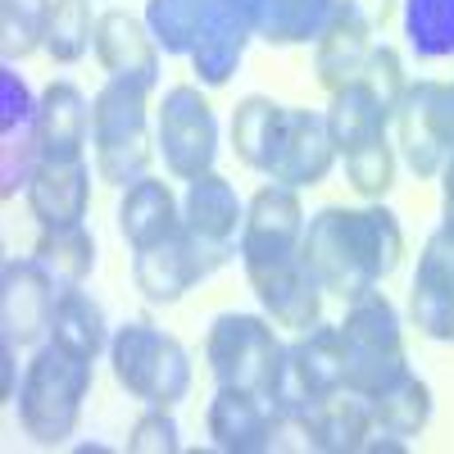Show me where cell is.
I'll return each mask as SVG.
<instances>
[{"label":"cell","mask_w":454,"mask_h":454,"mask_svg":"<svg viewBox=\"0 0 454 454\" xmlns=\"http://www.w3.org/2000/svg\"><path fill=\"white\" fill-rule=\"evenodd\" d=\"M400 23L419 59H454V0H400Z\"/></svg>","instance_id":"32"},{"label":"cell","mask_w":454,"mask_h":454,"mask_svg":"<svg viewBox=\"0 0 454 454\" xmlns=\"http://www.w3.org/2000/svg\"><path fill=\"white\" fill-rule=\"evenodd\" d=\"M355 19H364L372 32L377 27H387V19H391V10H395V0H340Z\"/></svg>","instance_id":"40"},{"label":"cell","mask_w":454,"mask_h":454,"mask_svg":"<svg viewBox=\"0 0 454 454\" xmlns=\"http://www.w3.org/2000/svg\"><path fill=\"white\" fill-rule=\"evenodd\" d=\"M227 259H232L227 246H209L196 232L177 227L168 241L150 246V250H137L132 282H137V291L150 300V305H177L186 291L200 286L209 273H218Z\"/></svg>","instance_id":"10"},{"label":"cell","mask_w":454,"mask_h":454,"mask_svg":"<svg viewBox=\"0 0 454 454\" xmlns=\"http://www.w3.org/2000/svg\"><path fill=\"white\" fill-rule=\"evenodd\" d=\"M109 364L119 387L150 409H173L192 391V355L173 332L150 318H132L109 336Z\"/></svg>","instance_id":"5"},{"label":"cell","mask_w":454,"mask_h":454,"mask_svg":"<svg viewBox=\"0 0 454 454\" xmlns=\"http://www.w3.org/2000/svg\"><path fill=\"white\" fill-rule=\"evenodd\" d=\"M205 427L223 454H263V450H278V436H282V419L269 404V395H254L241 387L214 391Z\"/></svg>","instance_id":"17"},{"label":"cell","mask_w":454,"mask_h":454,"mask_svg":"<svg viewBox=\"0 0 454 454\" xmlns=\"http://www.w3.org/2000/svg\"><path fill=\"white\" fill-rule=\"evenodd\" d=\"M250 291L259 300V309L269 314L278 327L286 332H309L323 323V282L309 273V263L291 254L278 263H259V269H246Z\"/></svg>","instance_id":"15"},{"label":"cell","mask_w":454,"mask_h":454,"mask_svg":"<svg viewBox=\"0 0 454 454\" xmlns=\"http://www.w3.org/2000/svg\"><path fill=\"white\" fill-rule=\"evenodd\" d=\"M32 259L55 278V286H82L96 269V237L82 223L73 227H42V237L32 246Z\"/></svg>","instance_id":"29"},{"label":"cell","mask_w":454,"mask_h":454,"mask_svg":"<svg viewBox=\"0 0 454 454\" xmlns=\"http://www.w3.org/2000/svg\"><path fill=\"white\" fill-rule=\"evenodd\" d=\"M91 205V168L82 160H42L27 182V209L42 227H73L87 218Z\"/></svg>","instance_id":"22"},{"label":"cell","mask_w":454,"mask_h":454,"mask_svg":"<svg viewBox=\"0 0 454 454\" xmlns=\"http://www.w3.org/2000/svg\"><path fill=\"white\" fill-rule=\"evenodd\" d=\"M182 227V205L173 196V186L164 177H141L132 186H123V200H119V232L132 250H150L168 241Z\"/></svg>","instance_id":"24"},{"label":"cell","mask_w":454,"mask_h":454,"mask_svg":"<svg viewBox=\"0 0 454 454\" xmlns=\"http://www.w3.org/2000/svg\"><path fill=\"white\" fill-rule=\"evenodd\" d=\"M42 164V137H36V100L14 64L0 68V196L27 192Z\"/></svg>","instance_id":"12"},{"label":"cell","mask_w":454,"mask_h":454,"mask_svg":"<svg viewBox=\"0 0 454 454\" xmlns=\"http://www.w3.org/2000/svg\"><path fill=\"white\" fill-rule=\"evenodd\" d=\"M91 395V359L68 355L64 346H42L19 387V423L36 445H64L82 423V400Z\"/></svg>","instance_id":"2"},{"label":"cell","mask_w":454,"mask_h":454,"mask_svg":"<svg viewBox=\"0 0 454 454\" xmlns=\"http://www.w3.org/2000/svg\"><path fill=\"white\" fill-rule=\"evenodd\" d=\"M96 59L109 78L137 82L145 91L160 87V42L145 19L128 10H109L96 23Z\"/></svg>","instance_id":"19"},{"label":"cell","mask_w":454,"mask_h":454,"mask_svg":"<svg viewBox=\"0 0 454 454\" xmlns=\"http://www.w3.org/2000/svg\"><path fill=\"white\" fill-rule=\"evenodd\" d=\"M395 145L419 177H441L454 155V82H409L395 109Z\"/></svg>","instance_id":"7"},{"label":"cell","mask_w":454,"mask_h":454,"mask_svg":"<svg viewBox=\"0 0 454 454\" xmlns=\"http://www.w3.org/2000/svg\"><path fill=\"white\" fill-rule=\"evenodd\" d=\"M96 14L91 0H55L51 10V32H46V55L55 64H78L96 46Z\"/></svg>","instance_id":"35"},{"label":"cell","mask_w":454,"mask_h":454,"mask_svg":"<svg viewBox=\"0 0 454 454\" xmlns=\"http://www.w3.org/2000/svg\"><path fill=\"white\" fill-rule=\"evenodd\" d=\"M441 227H450V232H454V155L441 168Z\"/></svg>","instance_id":"41"},{"label":"cell","mask_w":454,"mask_h":454,"mask_svg":"<svg viewBox=\"0 0 454 454\" xmlns=\"http://www.w3.org/2000/svg\"><path fill=\"white\" fill-rule=\"evenodd\" d=\"M368 409H372V423L382 432L409 441V436H419L432 419V387L419 372H400L387 391H377L368 400Z\"/></svg>","instance_id":"30"},{"label":"cell","mask_w":454,"mask_h":454,"mask_svg":"<svg viewBox=\"0 0 454 454\" xmlns=\"http://www.w3.org/2000/svg\"><path fill=\"white\" fill-rule=\"evenodd\" d=\"M51 340L64 346L68 355L78 359H91L109 346V323H105V309L100 300L87 295L82 286H64L59 300H55V318H51Z\"/></svg>","instance_id":"28"},{"label":"cell","mask_w":454,"mask_h":454,"mask_svg":"<svg viewBox=\"0 0 454 454\" xmlns=\"http://www.w3.org/2000/svg\"><path fill=\"white\" fill-rule=\"evenodd\" d=\"M128 450L132 454H177L182 441H177V423L168 409H150L137 419L132 436H128Z\"/></svg>","instance_id":"38"},{"label":"cell","mask_w":454,"mask_h":454,"mask_svg":"<svg viewBox=\"0 0 454 454\" xmlns=\"http://www.w3.org/2000/svg\"><path fill=\"white\" fill-rule=\"evenodd\" d=\"M314 73L327 91H340L364 78L368 55H372V27L364 19H355L346 5L336 0V19L327 23V32L314 42Z\"/></svg>","instance_id":"25"},{"label":"cell","mask_w":454,"mask_h":454,"mask_svg":"<svg viewBox=\"0 0 454 454\" xmlns=\"http://www.w3.org/2000/svg\"><path fill=\"white\" fill-rule=\"evenodd\" d=\"M55 300H59L55 278L32 254L5 259V273H0V336L14 340L19 350L36 346L51 332Z\"/></svg>","instance_id":"13"},{"label":"cell","mask_w":454,"mask_h":454,"mask_svg":"<svg viewBox=\"0 0 454 454\" xmlns=\"http://www.w3.org/2000/svg\"><path fill=\"white\" fill-rule=\"evenodd\" d=\"M241 223H246V205L237 196V186L227 182L223 173L209 168V173L186 182V196H182V227H186V232H196L209 246H227V250H232Z\"/></svg>","instance_id":"23"},{"label":"cell","mask_w":454,"mask_h":454,"mask_svg":"<svg viewBox=\"0 0 454 454\" xmlns=\"http://www.w3.org/2000/svg\"><path fill=\"white\" fill-rule=\"evenodd\" d=\"M364 82L377 91V100H382L391 114L400 109L404 91H409V73H404V59L395 46H372L368 55V68H364Z\"/></svg>","instance_id":"37"},{"label":"cell","mask_w":454,"mask_h":454,"mask_svg":"<svg viewBox=\"0 0 454 454\" xmlns=\"http://www.w3.org/2000/svg\"><path fill=\"white\" fill-rule=\"evenodd\" d=\"M91 145H96V173L109 186H132L145 177L155 160L150 141V91L123 78H109L91 96Z\"/></svg>","instance_id":"4"},{"label":"cell","mask_w":454,"mask_h":454,"mask_svg":"<svg viewBox=\"0 0 454 454\" xmlns=\"http://www.w3.org/2000/svg\"><path fill=\"white\" fill-rule=\"evenodd\" d=\"M300 259L309 263V273L323 282L327 295L350 305V300L377 291L400 269L404 232L382 200H368L359 209L327 205L309 218Z\"/></svg>","instance_id":"1"},{"label":"cell","mask_w":454,"mask_h":454,"mask_svg":"<svg viewBox=\"0 0 454 454\" xmlns=\"http://www.w3.org/2000/svg\"><path fill=\"white\" fill-rule=\"evenodd\" d=\"M336 19V0H254V32L269 46L318 42Z\"/></svg>","instance_id":"27"},{"label":"cell","mask_w":454,"mask_h":454,"mask_svg":"<svg viewBox=\"0 0 454 454\" xmlns=\"http://www.w3.org/2000/svg\"><path fill=\"white\" fill-rule=\"evenodd\" d=\"M332 164H336V141L327 132V119L318 109H286L263 177L305 192V186H318L332 173Z\"/></svg>","instance_id":"14"},{"label":"cell","mask_w":454,"mask_h":454,"mask_svg":"<svg viewBox=\"0 0 454 454\" xmlns=\"http://www.w3.org/2000/svg\"><path fill=\"white\" fill-rule=\"evenodd\" d=\"M55 0H0V55L5 64L27 59L46 46Z\"/></svg>","instance_id":"34"},{"label":"cell","mask_w":454,"mask_h":454,"mask_svg":"<svg viewBox=\"0 0 454 454\" xmlns=\"http://www.w3.org/2000/svg\"><path fill=\"white\" fill-rule=\"evenodd\" d=\"M336 391H346V346H340V327L336 323H318L309 332H295V340L286 346L282 391L269 400L278 409V419L291 423L314 400L336 395Z\"/></svg>","instance_id":"8"},{"label":"cell","mask_w":454,"mask_h":454,"mask_svg":"<svg viewBox=\"0 0 454 454\" xmlns=\"http://www.w3.org/2000/svg\"><path fill=\"white\" fill-rule=\"evenodd\" d=\"M409 318L423 336L454 346V232L450 227H436L423 241L419 273H413V291H409Z\"/></svg>","instance_id":"18"},{"label":"cell","mask_w":454,"mask_h":454,"mask_svg":"<svg viewBox=\"0 0 454 454\" xmlns=\"http://www.w3.org/2000/svg\"><path fill=\"white\" fill-rule=\"evenodd\" d=\"M36 137H42V160L68 164L82 160L91 137V100L78 82H51L36 100Z\"/></svg>","instance_id":"21"},{"label":"cell","mask_w":454,"mask_h":454,"mask_svg":"<svg viewBox=\"0 0 454 454\" xmlns=\"http://www.w3.org/2000/svg\"><path fill=\"white\" fill-rule=\"evenodd\" d=\"M250 36H259L254 10L246 0H218L214 14L200 27V36H196V46H192V68H196L200 87H227L232 82V73L246 59Z\"/></svg>","instance_id":"20"},{"label":"cell","mask_w":454,"mask_h":454,"mask_svg":"<svg viewBox=\"0 0 454 454\" xmlns=\"http://www.w3.org/2000/svg\"><path fill=\"white\" fill-rule=\"evenodd\" d=\"M323 119H327V132H332V141H336V155H346V150H355V145H364V141H372V137H382V132L391 128L395 114L377 100V91L359 78V82H350V87L332 91V105H327Z\"/></svg>","instance_id":"26"},{"label":"cell","mask_w":454,"mask_h":454,"mask_svg":"<svg viewBox=\"0 0 454 454\" xmlns=\"http://www.w3.org/2000/svg\"><path fill=\"white\" fill-rule=\"evenodd\" d=\"M305 205H300L295 186L269 182L259 186L246 205V223H241V263L246 269H259V263H278L300 254V241H305Z\"/></svg>","instance_id":"11"},{"label":"cell","mask_w":454,"mask_h":454,"mask_svg":"<svg viewBox=\"0 0 454 454\" xmlns=\"http://www.w3.org/2000/svg\"><path fill=\"white\" fill-rule=\"evenodd\" d=\"M205 364L214 387L278 395L286 377V346L269 314H218L205 332Z\"/></svg>","instance_id":"3"},{"label":"cell","mask_w":454,"mask_h":454,"mask_svg":"<svg viewBox=\"0 0 454 454\" xmlns=\"http://www.w3.org/2000/svg\"><path fill=\"white\" fill-rule=\"evenodd\" d=\"M300 436L305 450H318V454H364L368 436L377 432L372 423V409L364 395L355 391H336V395H323L314 400L300 419L282 423V436ZM278 436V445H282Z\"/></svg>","instance_id":"16"},{"label":"cell","mask_w":454,"mask_h":454,"mask_svg":"<svg viewBox=\"0 0 454 454\" xmlns=\"http://www.w3.org/2000/svg\"><path fill=\"white\" fill-rule=\"evenodd\" d=\"M19 346H14V340H5V336H0V400H19Z\"/></svg>","instance_id":"39"},{"label":"cell","mask_w":454,"mask_h":454,"mask_svg":"<svg viewBox=\"0 0 454 454\" xmlns=\"http://www.w3.org/2000/svg\"><path fill=\"white\" fill-rule=\"evenodd\" d=\"M155 141H160L164 168L182 182H192V177L214 168V160H218V119H214V105L200 96V87L182 82V87L164 91Z\"/></svg>","instance_id":"9"},{"label":"cell","mask_w":454,"mask_h":454,"mask_svg":"<svg viewBox=\"0 0 454 454\" xmlns=\"http://www.w3.org/2000/svg\"><path fill=\"white\" fill-rule=\"evenodd\" d=\"M214 5L218 0H145V23L164 55H192Z\"/></svg>","instance_id":"33"},{"label":"cell","mask_w":454,"mask_h":454,"mask_svg":"<svg viewBox=\"0 0 454 454\" xmlns=\"http://www.w3.org/2000/svg\"><path fill=\"white\" fill-rule=\"evenodd\" d=\"M346 177L364 200H382L395 186V145H391V137L382 132V137L346 150Z\"/></svg>","instance_id":"36"},{"label":"cell","mask_w":454,"mask_h":454,"mask_svg":"<svg viewBox=\"0 0 454 454\" xmlns=\"http://www.w3.org/2000/svg\"><path fill=\"white\" fill-rule=\"evenodd\" d=\"M340 327V346H346V391L372 400L377 391H387L400 372H409L404 355V327L395 305L382 291H368L346 305Z\"/></svg>","instance_id":"6"},{"label":"cell","mask_w":454,"mask_h":454,"mask_svg":"<svg viewBox=\"0 0 454 454\" xmlns=\"http://www.w3.org/2000/svg\"><path fill=\"white\" fill-rule=\"evenodd\" d=\"M246 5H250V10H254V0H246Z\"/></svg>","instance_id":"42"},{"label":"cell","mask_w":454,"mask_h":454,"mask_svg":"<svg viewBox=\"0 0 454 454\" xmlns=\"http://www.w3.org/2000/svg\"><path fill=\"white\" fill-rule=\"evenodd\" d=\"M282 114L286 105L269 100V96H246L232 114V150L237 160L254 173L269 168V155L278 145V132H282Z\"/></svg>","instance_id":"31"}]
</instances>
